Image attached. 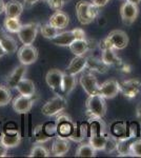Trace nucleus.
Segmentation results:
<instances>
[{"label": "nucleus", "instance_id": "f257e3e1", "mask_svg": "<svg viewBox=\"0 0 141 158\" xmlns=\"http://www.w3.org/2000/svg\"><path fill=\"white\" fill-rule=\"evenodd\" d=\"M89 127V144L96 151H104L107 136L104 134L101 119H93Z\"/></svg>", "mask_w": 141, "mask_h": 158}, {"label": "nucleus", "instance_id": "f03ea898", "mask_svg": "<svg viewBox=\"0 0 141 158\" xmlns=\"http://www.w3.org/2000/svg\"><path fill=\"white\" fill-rule=\"evenodd\" d=\"M98 9L99 7L94 6L92 2L85 1V0H80L76 4L77 19L83 25L92 23L98 16Z\"/></svg>", "mask_w": 141, "mask_h": 158}, {"label": "nucleus", "instance_id": "7ed1b4c3", "mask_svg": "<svg viewBox=\"0 0 141 158\" xmlns=\"http://www.w3.org/2000/svg\"><path fill=\"white\" fill-rule=\"evenodd\" d=\"M86 112L91 120L93 119H102V117L106 113V102L102 96L89 95L85 102Z\"/></svg>", "mask_w": 141, "mask_h": 158}, {"label": "nucleus", "instance_id": "20e7f679", "mask_svg": "<svg viewBox=\"0 0 141 158\" xmlns=\"http://www.w3.org/2000/svg\"><path fill=\"white\" fill-rule=\"evenodd\" d=\"M129 44V36L124 31L121 30H114L106 36V39L102 40L100 45L102 47V50L106 48L116 50H123Z\"/></svg>", "mask_w": 141, "mask_h": 158}, {"label": "nucleus", "instance_id": "39448f33", "mask_svg": "<svg viewBox=\"0 0 141 158\" xmlns=\"http://www.w3.org/2000/svg\"><path fill=\"white\" fill-rule=\"evenodd\" d=\"M66 106H68V103H66L65 98L57 94V96L53 97L47 103H44V106L41 109V112L43 115L48 117L56 116L58 114L62 113L66 109Z\"/></svg>", "mask_w": 141, "mask_h": 158}, {"label": "nucleus", "instance_id": "423d86ee", "mask_svg": "<svg viewBox=\"0 0 141 158\" xmlns=\"http://www.w3.org/2000/svg\"><path fill=\"white\" fill-rule=\"evenodd\" d=\"M38 27H39L38 23H34V22L21 25L17 34L22 44H33L34 43L36 36L38 34Z\"/></svg>", "mask_w": 141, "mask_h": 158}, {"label": "nucleus", "instance_id": "0eeeda50", "mask_svg": "<svg viewBox=\"0 0 141 158\" xmlns=\"http://www.w3.org/2000/svg\"><path fill=\"white\" fill-rule=\"evenodd\" d=\"M18 59L23 65H30L38 59V50L32 44H23L17 52Z\"/></svg>", "mask_w": 141, "mask_h": 158}, {"label": "nucleus", "instance_id": "6e6552de", "mask_svg": "<svg viewBox=\"0 0 141 158\" xmlns=\"http://www.w3.org/2000/svg\"><path fill=\"white\" fill-rule=\"evenodd\" d=\"M138 13H139L138 4L132 3V2L129 1L123 2L121 7H120V16H121L123 23L126 25L134 23L138 17Z\"/></svg>", "mask_w": 141, "mask_h": 158}, {"label": "nucleus", "instance_id": "1a4fd4ad", "mask_svg": "<svg viewBox=\"0 0 141 158\" xmlns=\"http://www.w3.org/2000/svg\"><path fill=\"white\" fill-rule=\"evenodd\" d=\"M120 93V83L115 79L104 81L103 83L99 85L98 95L102 96L104 99H112L116 97Z\"/></svg>", "mask_w": 141, "mask_h": 158}, {"label": "nucleus", "instance_id": "9d476101", "mask_svg": "<svg viewBox=\"0 0 141 158\" xmlns=\"http://www.w3.org/2000/svg\"><path fill=\"white\" fill-rule=\"evenodd\" d=\"M62 77L63 73L57 69H52L45 75V81L47 85L50 86L55 93H62L61 92V85H62Z\"/></svg>", "mask_w": 141, "mask_h": 158}, {"label": "nucleus", "instance_id": "9b49d317", "mask_svg": "<svg viewBox=\"0 0 141 158\" xmlns=\"http://www.w3.org/2000/svg\"><path fill=\"white\" fill-rule=\"evenodd\" d=\"M79 82H80V85L82 86L84 92L89 96L98 94V89H99L98 81H97V78L95 77V75H93L92 73L83 74L80 77Z\"/></svg>", "mask_w": 141, "mask_h": 158}, {"label": "nucleus", "instance_id": "f8f14e48", "mask_svg": "<svg viewBox=\"0 0 141 158\" xmlns=\"http://www.w3.org/2000/svg\"><path fill=\"white\" fill-rule=\"evenodd\" d=\"M141 91V82L138 79H129L120 83V92L126 98H135Z\"/></svg>", "mask_w": 141, "mask_h": 158}, {"label": "nucleus", "instance_id": "ddd939ff", "mask_svg": "<svg viewBox=\"0 0 141 158\" xmlns=\"http://www.w3.org/2000/svg\"><path fill=\"white\" fill-rule=\"evenodd\" d=\"M33 104H34V99L33 97H27V96L20 95L13 100L12 106L16 113L18 114H27L32 110Z\"/></svg>", "mask_w": 141, "mask_h": 158}, {"label": "nucleus", "instance_id": "4468645a", "mask_svg": "<svg viewBox=\"0 0 141 158\" xmlns=\"http://www.w3.org/2000/svg\"><path fill=\"white\" fill-rule=\"evenodd\" d=\"M0 141L7 149L16 148L21 142V135L17 130H6V132H2L0 136Z\"/></svg>", "mask_w": 141, "mask_h": 158}, {"label": "nucleus", "instance_id": "2eb2a0df", "mask_svg": "<svg viewBox=\"0 0 141 158\" xmlns=\"http://www.w3.org/2000/svg\"><path fill=\"white\" fill-rule=\"evenodd\" d=\"M70 148H71L70 139H68V137L58 135V136L55 138V140L53 141L52 153L55 155L56 157L64 156L66 153L68 152Z\"/></svg>", "mask_w": 141, "mask_h": 158}, {"label": "nucleus", "instance_id": "dca6fc26", "mask_svg": "<svg viewBox=\"0 0 141 158\" xmlns=\"http://www.w3.org/2000/svg\"><path fill=\"white\" fill-rule=\"evenodd\" d=\"M56 126H57L58 135L68 137L70 134L72 133V131H73L74 122L72 121V119L68 116L63 115L62 113H60L57 118V120H56Z\"/></svg>", "mask_w": 141, "mask_h": 158}, {"label": "nucleus", "instance_id": "f3484780", "mask_svg": "<svg viewBox=\"0 0 141 158\" xmlns=\"http://www.w3.org/2000/svg\"><path fill=\"white\" fill-rule=\"evenodd\" d=\"M0 45L4 50L6 54H13L18 49L16 40L1 29H0Z\"/></svg>", "mask_w": 141, "mask_h": 158}, {"label": "nucleus", "instance_id": "a211bd4d", "mask_svg": "<svg viewBox=\"0 0 141 158\" xmlns=\"http://www.w3.org/2000/svg\"><path fill=\"white\" fill-rule=\"evenodd\" d=\"M25 74H27V65H19V67L15 68L13 70V72L7 76L6 79V85L9 88L11 89H16V86L18 85L20 80L22 78H24Z\"/></svg>", "mask_w": 141, "mask_h": 158}, {"label": "nucleus", "instance_id": "6ab92c4d", "mask_svg": "<svg viewBox=\"0 0 141 158\" xmlns=\"http://www.w3.org/2000/svg\"><path fill=\"white\" fill-rule=\"evenodd\" d=\"M48 23L52 24L58 30H63L70 23V17L62 11H56L52 16L50 17Z\"/></svg>", "mask_w": 141, "mask_h": 158}, {"label": "nucleus", "instance_id": "aec40b11", "mask_svg": "<svg viewBox=\"0 0 141 158\" xmlns=\"http://www.w3.org/2000/svg\"><path fill=\"white\" fill-rule=\"evenodd\" d=\"M101 60L107 65V67H120L122 64V61L118 57L114 49L111 48H106L102 50Z\"/></svg>", "mask_w": 141, "mask_h": 158}, {"label": "nucleus", "instance_id": "412c9836", "mask_svg": "<svg viewBox=\"0 0 141 158\" xmlns=\"http://www.w3.org/2000/svg\"><path fill=\"white\" fill-rule=\"evenodd\" d=\"M86 68V57L84 56H75V58L71 60L70 64L66 68L65 73L72 74V75H77L81 73L84 69Z\"/></svg>", "mask_w": 141, "mask_h": 158}, {"label": "nucleus", "instance_id": "4be33fe9", "mask_svg": "<svg viewBox=\"0 0 141 158\" xmlns=\"http://www.w3.org/2000/svg\"><path fill=\"white\" fill-rule=\"evenodd\" d=\"M16 90L19 92L20 95L27 96V97H34L35 92H36L35 83L33 82L31 79L22 78L21 80L18 82Z\"/></svg>", "mask_w": 141, "mask_h": 158}, {"label": "nucleus", "instance_id": "5701e85b", "mask_svg": "<svg viewBox=\"0 0 141 158\" xmlns=\"http://www.w3.org/2000/svg\"><path fill=\"white\" fill-rule=\"evenodd\" d=\"M68 48L75 56H84L89 49V44L86 39H75Z\"/></svg>", "mask_w": 141, "mask_h": 158}, {"label": "nucleus", "instance_id": "b1692460", "mask_svg": "<svg viewBox=\"0 0 141 158\" xmlns=\"http://www.w3.org/2000/svg\"><path fill=\"white\" fill-rule=\"evenodd\" d=\"M23 12V6L17 0H11L6 2L4 6V13L6 17H19Z\"/></svg>", "mask_w": 141, "mask_h": 158}, {"label": "nucleus", "instance_id": "393cba45", "mask_svg": "<svg viewBox=\"0 0 141 158\" xmlns=\"http://www.w3.org/2000/svg\"><path fill=\"white\" fill-rule=\"evenodd\" d=\"M77 79L76 75H72L68 73H63L62 77V85H61V92L64 95H70L74 89L76 88Z\"/></svg>", "mask_w": 141, "mask_h": 158}, {"label": "nucleus", "instance_id": "a878e982", "mask_svg": "<svg viewBox=\"0 0 141 158\" xmlns=\"http://www.w3.org/2000/svg\"><path fill=\"white\" fill-rule=\"evenodd\" d=\"M88 134V124L86 123H80V124H75L74 123V128L70 136L68 137V139L73 140L76 142H80L86 137Z\"/></svg>", "mask_w": 141, "mask_h": 158}, {"label": "nucleus", "instance_id": "bb28decb", "mask_svg": "<svg viewBox=\"0 0 141 158\" xmlns=\"http://www.w3.org/2000/svg\"><path fill=\"white\" fill-rule=\"evenodd\" d=\"M75 39L76 38L74 36L73 32L70 31V32L59 33L57 36L55 38H53L51 41H52L55 45H58V47H68V45H70Z\"/></svg>", "mask_w": 141, "mask_h": 158}, {"label": "nucleus", "instance_id": "cd10ccee", "mask_svg": "<svg viewBox=\"0 0 141 158\" xmlns=\"http://www.w3.org/2000/svg\"><path fill=\"white\" fill-rule=\"evenodd\" d=\"M86 68L91 71H95L100 74H103L107 71V65L103 62L101 59L95 57H89L86 58Z\"/></svg>", "mask_w": 141, "mask_h": 158}, {"label": "nucleus", "instance_id": "c85d7f7f", "mask_svg": "<svg viewBox=\"0 0 141 158\" xmlns=\"http://www.w3.org/2000/svg\"><path fill=\"white\" fill-rule=\"evenodd\" d=\"M3 25L6 32L12 33V34H17L22 24L20 23L19 17H6Z\"/></svg>", "mask_w": 141, "mask_h": 158}, {"label": "nucleus", "instance_id": "c756f323", "mask_svg": "<svg viewBox=\"0 0 141 158\" xmlns=\"http://www.w3.org/2000/svg\"><path fill=\"white\" fill-rule=\"evenodd\" d=\"M129 139H131L130 136L117 138L116 151L118 152L119 156H127V155H130V148L132 142H129Z\"/></svg>", "mask_w": 141, "mask_h": 158}, {"label": "nucleus", "instance_id": "7c9ffc66", "mask_svg": "<svg viewBox=\"0 0 141 158\" xmlns=\"http://www.w3.org/2000/svg\"><path fill=\"white\" fill-rule=\"evenodd\" d=\"M96 150L94 149L91 144H81L80 147L77 149L76 156L77 157H95L96 156Z\"/></svg>", "mask_w": 141, "mask_h": 158}, {"label": "nucleus", "instance_id": "2f4dec72", "mask_svg": "<svg viewBox=\"0 0 141 158\" xmlns=\"http://www.w3.org/2000/svg\"><path fill=\"white\" fill-rule=\"evenodd\" d=\"M34 138L36 141L39 142V143H43V142L48 141L52 137L48 136L47 134V132L44 131L43 126H37L34 129Z\"/></svg>", "mask_w": 141, "mask_h": 158}, {"label": "nucleus", "instance_id": "473e14b6", "mask_svg": "<svg viewBox=\"0 0 141 158\" xmlns=\"http://www.w3.org/2000/svg\"><path fill=\"white\" fill-rule=\"evenodd\" d=\"M41 34L44 38L52 40L53 38H55L59 34V30L56 29L55 27H53L52 24L47 23L41 27Z\"/></svg>", "mask_w": 141, "mask_h": 158}, {"label": "nucleus", "instance_id": "72a5a7b5", "mask_svg": "<svg viewBox=\"0 0 141 158\" xmlns=\"http://www.w3.org/2000/svg\"><path fill=\"white\" fill-rule=\"evenodd\" d=\"M12 100V93L9 88L4 85H0V106H7Z\"/></svg>", "mask_w": 141, "mask_h": 158}, {"label": "nucleus", "instance_id": "f704fd0d", "mask_svg": "<svg viewBox=\"0 0 141 158\" xmlns=\"http://www.w3.org/2000/svg\"><path fill=\"white\" fill-rule=\"evenodd\" d=\"M30 157H48L50 156V152L47 148L40 146V144H37V146H34L31 150V153L29 155Z\"/></svg>", "mask_w": 141, "mask_h": 158}, {"label": "nucleus", "instance_id": "c9c22d12", "mask_svg": "<svg viewBox=\"0 0 141 158\" xmlns=\"http://www.w3.org/2000/svg\"><path fill=\"white\" fill-rule=\"evenodd\" d=\"M130 155L135 157H141V139L133 141L131 143Z\"/></svg>", "mask_w": 141, "mask_h": 158}, {"label": "nucleus", "instance_id": "e433bc0d", "mask_svg": "<svg viewBox=\"0 0 141 158\" xmlns=\"http://www.w3.org/2000/svg\"><path fill=\"white\" fill-rule=\"evenodd\" d=\"M116 146H117V137L115 136H107L106 148H104V151L112 153L116 151Z\"/></svg>", "mask_w": 141, "mask_h": 158}, {"label": "nucleus", "instance_id": "4c0bfd02", "mask_svg": "<svg viewBox=\"0 0 141 158\" xmlns=\"http://www.w3.org/2000/svg\"><path fill=\"white\" fill-rule=\"evenodd\" d=\"M65 0H48V4L53 11H60L64 6Z\"/></svg>", "mask_w": 141, "mask_h": 158}, {"label": "nucleus", "instance_id": "58836bf2", "mask_svg": "<svg viewBox=\"0 0 141 158\" xmlns=\"http://www.w3.org/2000/svg\"><path fill=\"white\" fill-rule=\"evenodd\" d=\"M43 128H44V131L47 132V134L51 137L57 133V126L55 123H47L45 126H43Z\"/></svg>", "mask_w": 141, "mask_h": 158}, {"label": "nucleus", "instance_id": "ea45409f", "mask_svg": "<svg viewBox=\"0 0 141 158\" xmlns=\"http://www.w3.org/2000/svg\"><path fill=\"white\" fill-rule=\"evenodd\" d=\"M74 36H75L76 39H86L85 38V33L82 29H79V27H76V29L72 30Z\"/></svg>", "mask_w": 141, "mask_h": 158}, {"label": "nucleus", "instance_id": "a19ab883", "mask_svg": "<svg viewBox=\"0 0 141 158\" xmlns=\"http://www.w3.org/2000/svg\"><path fill=\"white\" fill-rule=\"evenodd\" d=\"M110 0H91V2L97 7H102L109 3Z\"/></svg>", "mask_w": 141, "mask_h": 158}, {"label": "nucleus", "instance_id": "79ce46f5", "mask_svg": "<svg viewBox=\"0 0 141 158\" xmlns=\"http://www.w3.org/2000/svg\"><path fill=\"white\" fill-rule=\"evenodd\" d=\"M7 148L6 146H3V144L1 143V141H0V157H6L7 156Z\"/></svg>", "mask_w": 141, "mask_h": 158}, {"label": "nucleus", "instance_id": "37998d69", "mask_svg": "<svg viewBox=\"0 0 141 158\" xmlns=\"http://www.w3.org/2000/svg\"><path fill=\"white\" fill-rule=\"evenodd\" d=\"M136 117H137L138 120L141 122V103L138 104L137 109H136Z\"/></svg>", "mask_w": 141, "mask_h": 158}, {"label": "nucleus", "instance_id": "c03bdc74", "mask_svg": "<svg viewBox=\"0 0 141 158\" xmlns=\"http://www.w3.org/2000/svg\"><path fill=\"white\" fill-rule=\"evenodd\" d=\"M4 6H6V3L3 2V0H0V15L4 13Z\"/></svg>", "mask_w": 141, "mask_h": 158}, {"label": "nucleus", "instance_id": "a18cd8bd", "mask_svg": "<svg viewBox=\"0 0 141 158\" xmlns=\"http://www.w3.org/2000/svg\"><path fill=\"white\" fill-rule=\"evenodd\" d=\"M27 4H35L36 2H38L39 0H23Z\"/></svg>", "mask_w": 141, "mask_h": 158}, {"label": "nucleus", "instance_id": "49530a36", "mask_svg": "<svg viewBox=\"0 0 141 158\" xmlns=\"http://www.w3.org/2000/svg\"><path fill=\"white\" fill-rule=\"evenodd\" d=\"M6 55V52H4V50L1 48V45H0V58L3 57V56Z\"/></svg>", "mask_w": 141, "mask_h": 158}, {"label": "nucleus", "instance_id": "de8ad7c7", "mask_svg": "<svg viewBox=\"0 0 141 158\" xmlns=\"http://www.w3.org/2000/svg\"><path fill=\"white\" fill-rule=\"evenodd\" d=\"M125 1H129V2H132V3H135V4H138L141 0H125Z\"/></svg>", "mask_w": 141, "mask_h": 158}, {"label": "nucleus", "instance_id": "09e8293b", "mask_svg": "<svg viewBox=\"0 0 141 158\" xmlns=\"http://www.w3.org/2000/svg\"><path fill=\"white\" fill-rule=\"evenodd\" d=\"M42 1H45V2H48V0H42Z\"/></svg>", "mask_w": 141, "mask_h": 158}]
</instances>
